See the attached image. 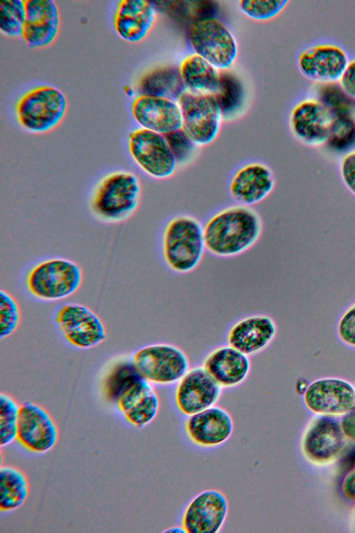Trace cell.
<instances>
[{
	"mask_svg": "<svg viewBox=\"0 0 355 533\" xmlns=\"http://www.w3.org/2000/svg\"><path fill=\"white\" fill-rule=\"evenodd\" d=\"M338 171L343 185L355 196V149L342 156Z\"/></svg>",
	"mask_w": 355,
	"mask_h": 533,
	"instance_id": "cell-37",
	"label": "cell"
},
{
	"mask_svg": "<svg viewBox=\"0 0 355 533\" xmlns=\"http://www.w3.org/2000/svg\"><path fill=\"white\" fill-rule=\"evenodd\" d=\"M26 15L25 1H1L0 2L1 31L8 37H22Z\"/></svg>",
	"mask_w": 355,
	"mask_h": 533,
	"instance_id": "cell-31",
	"label": "cell"
},
{
	"mask_svg": "<svg viewBox=\"0 0 355 533\" xmlns=\"http://www.w3.org/2000/svg\"><path fill=\"white\" fill-rule=\"evenodd\" d=\"M29 482L26 475L19 468L1 465L0 510L10 512L21 507L29 495Z\"/></svg>",
	"mask_w": 355,
	"mask_h": 533,
	"instance_id": "cell-27",
	"label": "cell"
},
{
	"mask_svg": "<svg viewBox=\"0 0 355 533\" xmlns=\"http://www.w3.org/2000/svg\"><path fill=\"white\" fill-rule=\"evenodd\" d=\"M287 0H241L239 6L246 16L257 21L272 19L286 8Z\"/></svg>",
	"mask_w": 355,
	"mask_h": 533,
	"instance_id": "cell-32",
	"label": "cell"
},
{
	"mask_svg": "<svg viewBox=\"0 0 355 533\" xmlns=\"http://www.w3.org/2000/svg\"><path fill=\"white\" fill-rule=\"evenodd\" d=\"M177 101L184 133L198 147L212 144L219 135L223 115L216 96L185 88Z\"/></svg>",
	"mask_w": 355,
	"mask_h": 533,
	"instance_id": "cell-7",
	"label": "cell"
},
{
	"mask_svg": "<svg viewBox=\"0 0 355 533\" xmlns=\"http://www.w3.org/2000/svg\"><path fill=\"white\" fill-rule=\"evenodd\" d=\"M214 95L217 99L223 115L230 114L240 104L241 87L234 76L221 73L219 89Z\"/></svg>",
	"mask_w": 355,
	"mask_h": 533,
	"instance_id": "cell-34",
	"label": "cell"
},
{
	"mask_svg": "<svg viewBox=\"0 0 355 533\" xmlns=\"http://www.w3.org/2000/svg\"><path fill=\"white\" fill-rule=\"evenodd\" d=\"M109 391L126 420L144 428L158 414L160 401L153 384L140 376L131 362L119 367L110 378Z\"/></svg>",
	"mask_w": 355,
	"mask_h": 533,
	"instance_id": "cell-4",
	"label": "cell"
},
{
	"mask_svg": "<svg viewBox=\"0 0 355 533\" xmlns=\"http://www.w3.org/2000/svg\"><path fill=\"white\" fill-rule=\"evenodd\" d=\"M55 322L64 340L76 348L87 350L96 347L107 337L100 316L80 303H67L60 306L55 314Z\"/></svg>",
	"mask_w": 355,
	"mask_h": 533,
	"instance_id": "cell-11",
	"label": "cell"
},
{
	"mask_svg": "<svg viewBox=\"0 0 355 533\" xmlns=\"http://www.w3.org/2000/svg\"><path fill=\"white\" fill-rule=\"evenodd\" d=\"M234 428L232 415L217 405L188 416L184 424L189 440L202 448L223 445L230 439Z\"/></svg>",
	"mask_w": 355,
	"mask_h": 533,
	"instance_id": "cell-21",
	"label": "cell"
},
{
	"mask_svg": "<svg viewBox=\"0 0 355 533\" xmlns=\"http://www.w3.org/2000/svg\"><path fill=\"white\" fill-rule=\"evenodd\" d=\"M180 84L183 85L179 71H175L171 68L164 67L146 74L139 81V90L141 94L172 98L173 91L178 96L184 90H180Z\"/></svg>",
	"mask_w": 355,
	"mask_h": 533,
	"instance_id": "cell-28",
	"label": "cell"
},
{
	"mask_svg": "<svg viewBox=\"0 0 355 533\" xmlns=\"http://www.w3.org/2000/svg\"><path fill=\"white\" fill-rule=\"evenodd\" d=\"M275 184L274 172L267 164L251 161L231 174L227 190L235 203L252 207L266 200L274 191Z\"/></svg>",
	"mask_w": 355,
	"mask_h": 533,
	"instance_id": "cell-16",
	"label": "cell"
},
{
	"mask_svg": "<svg viewBox=\"0 0 355 533\" xmlns=\"http://www.w3.org/2000/svg\"><path fill=\"white\" fill-rule=\"evenodd\" d=\"M334 115L318 96L300 100L291 110L290 130L296 140L311 148L324 146L329 139Z\"/></svg>",
	"mask_w": 355,
	"mask_h": 533,
	"instance_id": "cell-12",
	"label": "cell"
},
{
	"mask_svg": "<svg viewBox=\"0 0 355 533\" xmlns=\"http://www.w3.org/2000/svg\"><path fill=\"white\" fill-rule=\"evenodd\" d=\"M164 532H176V533H181V532H186L184 529L182 527V526H173L171 527L167 528L166 530H164Z\"/></svg>",
	"mask_w": 355,
	"mask_h": 533,
	"instance_id": "cell-43",
	"label": "cell"
},
{
	"mask_svg": "<svg viewBox=\"0 0 355 533\" xmlns=\"http://www.w3.org/2000/svg\"><path fill=\"white\" fill-rule=\"evenodd\" d=\"M175 156L178 167H186L192 160L196 146L180 129L164 135Z\"/></svg>",
	"mask_w": 355,
	"mask_h": 533,
	"instance_id": "cell-35",
	"label": "cell"
},
{
	"mask_svg": "<svg viewBox=\"0 0 355 533\" xmlns=\"http://www.w3.org/2000/svg\"><path fill=\"white\" fill-rule=\"evenodd\" d=\"M304 399L315 413L329 416L346 414L355 407V387L343 379L322 378L308 385Z\"/></svg>",
	"mask_w": 355,
	"mask_h": 533,
	"instance_id": "cell-18",
	"label": "cell"
},
{
	"mask_svg": "<svg viewBox=\"0 0 355 533\" xmlns=\"http://www.w3.org/2000/svg\"><path fill=\"white\" fill-rule=\"evenodd\" d=\"M337 334L343 344L355 348V303L349 306L339 319Z\"/></svg>",
	"mask_w": 355,
	"mask_h": 533,
	"instance_id": "cell-36",
	"label": "cell"
},
{
	"mask_svg": "<svg viewBox=\"0 0 355 533\" xmlns=\"http://www.w3.org/2000/svg\"><path fill=\"white\" fill-rule=\"evenodd\" d=\"M132 112L141 128L164 135L182 127L180 108L173 98L140 94L132 103Z\"/></svg>",
	"mask_w": 355,
	"mask_h": 533,
	"instance_id": "cell-19",
	"label": "cell"
},
{
	"mask_svg": "<svg viewBox=\"0 0 355 533\" xmlns=\"http://www.w3.org/2000/svg\"><path fill=\"white\" fill-rule=\"evenodd\" d=\"M188 38L193 53L219 70L232 67L238 54L235 37L228 28L214 17H204L192 22Z\"/></svg>",
	"mask_w": 355,
	"mask_h": 533,
	"instance_id": "cell-9",
	"label": "cell"
},
{
	"mask_svg": "<svg viewBox=\"0 0 355 533\" xmlns=\"http://www.w3.org/2000/svg\"><path fill=\"white\" fill-rule=\"evenodd\" d=\"M341 427L345 435L355 440V407L345 414Z\"/></svg>",
	"mask_w": 355,
	"mask_h": 533,
	"instance_id": "cell-40",
	"label": "cell"
},
{
	"mask_svg": "<svg viewBox=\"0 0 355 533\" xmlns=\"http://www.w3.org/2000/svg\"><path fill=\"white\" fill-rule=\"evenodd\" d=\"M338 84L349 99L355 101V58L349 60Z\"/></svg>",
	"mask_w": 355,
	"mask_h": 533,
	"instance_id": "cell-38",
	"label": "cell"
},
{
	"mask_svg": "<svg viewBox=\"0 0 355 533\" xmlns=\"http://www.w3.org/2000/svg\"><path fill=\"white\" fill-rule=\"evenodd\" d=\"M343 494L349 500L355 502V467L345 477L342 484Z\"/></svg>",
	"mask_w": 355,
	"mask_h": 533,
	"instance_id": "cell-39",
	"label": "cell"
},
{
	"mask_svg": "<svg viewBox=\"0 0 355 533\" xmlns=\"http://www.w3.org/2000/svg\"><path fill=\"white\" fill-rule=\"evenodd\" d=\"M222 390L202 366H194L175 384V404L181 414L189 416L216 405Z\"/></svg>",
	"mask_w": 355,
	"mask_h": 533,
	"instance_id": "cell-17",
	"label": "cell"
},
{
	"mask_svg": "<svg viewBox=\"0 0 355 533\" xmlns=\"http://www.w3.org/2000/svg\"><path fill=\"white\" fill-rule=\"evenodd\" d=\"M83 273L79 264L64 257H51L33 266L26 277V287L34 298L59 301L73 295L80 287Z\"/></svg>",
	"mask_w": 355,
	"mask_h": 533,
	"instance_id": "cell-5",
	"label": "cell"
},
{
	"mask_svg": "<svg viewBox=\"0 0 355 533\" xmlns=\"http://www.w3.org/2000/svg\"><path fill=\"white\" fill-rule=\"evenodd\" d=\"M21 321V310L16 299L8 292L0 291V338L4 339L17 329Z\"/></svg>",
	"mask_w": 355,
	"mask_h": 533,
	"instance_id": "cell-33",
	"label": "cell"
},
{
	"mask_svg": "<svg viewBox=\"0 0 355 533\" xmlns=\"http://www.w3.org/2000/svg\"><path fill=\"white\" fill-rule=\"evenodd\" d=\"M202 366L223 389H232L247 380L251 362L249 356L227 344L208 353Z\"/></svg>",
	"mask_w": 355,
	"mask_h": 533,
	"instance_id": "cell-23",
	"label": "cell"
},
{
	"mask_svg": "<svg viewBox=\"0 0 355 533\" xmlns=\"http://www.w3.org/2000/svg\"><path fill=\"white\" fill-rule=\"evenodd\" d=\"M326 146L336 152L355 149V117L352 112L334 115Z\"/></svg>",
	"mask_w": 355,
	"mask_h": 533,
	"instance_id": "cell-29",
	"label": "cell"
},
{
	"mask_svg": "<svg viewBox=\"0 0 355 533\" xmlns=\"http://www.w3.org/2000/svg\"><path fill=\"white\" fill-rule=\"evenodd\" d=\"M178 71L184 86L189 90L215 94L219 89L220 70L195 53L182 59Z\"/></svg>",
	"mask_w": 355,
	"mask_h": 533,
	"instance_id": "cell-26",
	"label": "cell"
},
{
	"mask_svg": "<svg viewBox=\"0 0 355 533\" xmlns=\"http://www.w3.org/2000/svg\"><path fill=\"white\" fill-rule=\"evenodd\" d=\"M142 187L134 172L117 170L103 176L90 194L89 207L98 220L110 223L126 221L137 210Z\"/></svg>",
	"mask_w": 355,
	"mask_h": 533,
	"instance_id": "cell-2",
	"label": "cell"
},
{
	"mask_svg": "<svg viewBox=\"0 0 355 533\" xmlns=\"http://www.w3.org/2000/svg\"><path fill=\"white\" fill-rule=\"evenodd\" d=\"M156 8L146 0L119 2L114 17L118 35L130 42H139L148 35L156 20Z\"/></svg>",
	"mask_w": 355,
	"mask_h": 533,
	"instance_id": "cell-25",
	"label": "cell"
},
{
	"mask_svg": "<svg viewBox=\"0 0 355 533\" xmlns=\"http://www.w3.org/2000/svg\"><path fill=\"white\" fill-rule=\"evenodd\" d=\"M58 438V425L47 409L32 401L20 404L17 440L22 446L45 453L55 446Z\"/></svg>",
	"mask_w": 355,
	"mask_h": 533,
	"instance_id": "cell-15",
	"label": "cell"
},
{
	"mask_svg": "<svg viewBox=\"0 0 355 533\" xmlns=\"http://www.w3.org/2000/svg\"><path fill=\"white\" fill-rule=\"evenodd\" d=\"M340 466L345 470L355 467V446L349 450L340 460Z\"/></svg>",
	"mask_w": 355,
	"mask_h": 533,
	"instance_id": "cell-41",
	"label": "cell"
},
{
	"mask_svg": "<svg viewBox=\"0 0 355 533\" xmlns=\"http://www.w3.org/2000/svg\"><path fill=\"white\" fill-rule=\"evenodd\" d=\"M202 226L206 251L221 258L236 257L249 251L259 240L263 228L255 209L237 203L215 211Z\"/></svg>",
	"mask_w": 355,
	"mask_h": 533,
	"instance_id": "cell-1",
	"label": "cell"
},
{
	"mask_svg": "<svg viewBox=\"0 0 355 533\" xmlns=\"http://www.w3.org/2000/svg\"><path fill=\"white\" fill-rule=\"evenodd\" d=\"M277 332L274 319L263 314H251L235 321L228 329L227 344L250 357L266 350Z\"/></svg>",
	"mask_w": 355,
	"mask_h": 533,
	"instance_id": "cell-20",
	"label": "cell"
},
{
	"mask_svg": "<svg viewBox=\"0 0 355 533\" xmlns=\"http://www.w3.org/2000/svg\"><path fill=\"white\" fill-rule=\"evenodd\" d=\"M346 50L336 43L319 42L302 49L297 59L300 74L319 85L338 83L349 61Z\"/></svg>",
	"mask_w": 355,
	"mask_h": 533,
	"instance_id": "cell-13",
	"label": "cell"
},
{
	"mask_svg": "<svg viewBox=\"0 0 355 533\" xmlns=\"http://www.w3.org/2000/svg\"><path fill=\"white\" fill-rule=\"evenodd\" d=\"M26 21L22 37L33 49L50 45L57 37L60 25V13L52 0H25Z\"/></svg>",
	"mask_w": 355,
	"mask_h": 533,
	"instance_id": "cell-22",
	"label": "cell"
},
{
	"mask_svg": "<svg viewBox=\"0 0 355 533\" xmlns=\"http://www.w3.org/2000/svg\"><path fill=\"white\" fill-rule=\"evenodd\" d=\"M205 251L203 226L197 218L180 214L167 221L161 236V253L170 271L178 274L192 272Z\"/></svg>",
	"mask_w": 355,
	"mask_h": 533,
	"instance_id": "cell-3",
	"label": "cell"
},
{
	"mask_svg": "<svg viewBox=\"0 0 355 533\" xmlns=\"http://www.w3.org/2000/svg\"><path fill=\"white\" fill-rule=\"evenodd\" d=\"M230 509L228 499L221 491L208 489L196 494L187 505L181 525L187 533L220 532Z\"/></svg>",
	"mask_w": 355,
	"mask_h": 533,
	"instance_id": "cell-14",
	"label": "cell"
},
{
	"mask_svg": "<svg viewBox=\"0 0 355 533\" xmlns=\"http://www.w3.org/2000/svg\"><path fill=\"white\" fill-rule=\"evenodd\" d=\"M128 148L137 166L153 179H169L178 169L164 135L143 128H137L130 133Z\"/></svg>",
	"mask_w": 355,
	"mask_h": 533,
	"instance_id": "cell-10",
	"label": "cell"
},
{
	"mask_svg": "<svg viewBox=\"0 0 355 533\" xmlns=\"http://www.w3.org/2000/svg\"><path fill=\"white\" fill-rule=\"evenodd\" d=\"M67 110V101L64 94L49 85L39 86L27 92L16 105L19 124L36 134L55 128L64 117Z\"/></svg>",
	"mask_w": 355,
	"mask_h": 533,
	"instance_id": "cell-8",
	"label": "cell"
},
{
	"mask_svg": "<svg viewBox=\"0 0 355 533\" xmlns=\"http://www.w3.org/2000/svg\"><path fill=\"white\" fill-rule=\"evenodd\" d=\"M307 387L308 385L304 380H299L296 384L297 392L300 394H304L306 390Z\"/></svg>",
	"mask_w": 355,
	"mask_h": 533,
	"instance_id": "cell-42",
	"label": "cell"
},
{
	"mask_svg": "<svg viewBox=\"0 0 355 533\" xmlns=\"http://www.w3.org/2000/svg\"><path fill=\"white\" fill-rule=\"evenodd\" d=\"M344 434L341 425L335 418L329 416L318 418L304 434L302 445L303 452L313 462L327 463L342 450Z\"/></svg>",
	"mask_w": 355,
	"mask_h": 533,
	"instance_id": "cell-24",
	"label": "cell"
},
{
	"mask_svg": "<svg viewBox=\"0 0 355 533\" xmlns=\"http://www.w3.org/2000/svg\"><path fill=\"white\" fill-rule=\"evenodd\" d=\"M130 362L136 372L153 385L176 384L191 368L187 353L169 343L142 346L133 353Z\"/></svg>",
	"mask_w": 355,
	"mask_h": 533,
	"instance_id": "cell-6",
	"label": "cell"
},
{
	"mask_svg": "<svg viewBox=\"0 0 355 533\" xmlns=\"http://www.w3.org/2000/svg\"><path fill=\"white\" fill-rule=\"evenodd\" d=\"M20 404L10 395L0 394V446L6 447L15 440L17 436V426Z\"/></svg>",
	"mask_w": 355,
	"mask_h": 533,
	"instance_id": "cell-30",
	"label": "cell"
}]
</instances>
